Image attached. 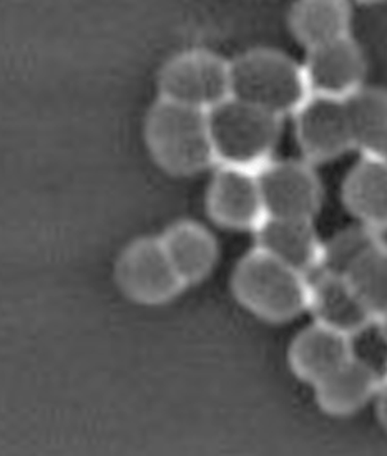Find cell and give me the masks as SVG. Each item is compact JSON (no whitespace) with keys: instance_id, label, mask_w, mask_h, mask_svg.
Here are the masks:
<instances>
[{"instance_id":"obj_19","label":"cell","mask_w":387,"mask_h":456,"mask_svg":"<svg viewBox=\"0 0 387 456\" xmlns=\"http://www.w3.org/2000/svg\"><path fill=\"white\" fill-rule=\"evenodd\" d=\"M375 319L387 313V246L379 240L344 274Z\"/></svg>"},{"instance_id":"obj_21","label":"cell","mask_w":387,"mask_h":456,"mask_svg":"<svg viewBox=\"0 0 387 456\" xmlns=\"http://www.w3.org/2000/svg\"><path fill=\"white\" fill-rule=\"evenodd\" d=\"M375 411L381 427L387 432V379L383 380V385L375 395Z\"/></svg>"},{"instance_id":"obj_2","label":"cell","mask_w":387,"mask_h":456,"mask_svg":"<svg viewBox=\"0 0 387 456\" xmlns=\"http://www.w3.org/2000/svg\"><path fill=\"white\" fill-rule=\"evenodd\" d=\"M231 288L244 309L268 322H288L308 311L309 277L259 248L243 256Z\"/></svg>"},{"instance_id":"obj_5","label":"cell","mask_w":387,"mask_h":456,"mask_svg":"<svg viewBox=\"0 0 387 456\" xmlns=\"http://www.w3.org/2000/svg\"><path fill=\"white\" fill-rule=\"evenodd\" d=\"M160 96L211 111L231 98V63L210 50H188L169 59L158 75Z\"/></svg>"},{"instance_id":"obj_1","label":"cell","mask_w":387,"mask_h":456,"mask_svg":"<svg viewBox=\"0 0 387 456\" xmlns=\"http://www.w3.org/2000/svg\"><path fill=\"white\" fill-rule=\"evenodd\" d=\"M145 142L158 167L192 176L217 165L208 111L158 98L145 120Z\"/></svg>"},{"instance_id":"obj_10","label":"cell","mask_w":387,"mask_h":456,"mask_svg":"<svg viewBox=\"0 0 387 456\" xmlns=\"http://www.w3.org/2000/svg\"><path fill=\"white\" fill-rule=\"evenodd\" d=\"M303 69L311 95L348 100L364 86L366 59L351 36L309 48Z\"/></svg>"},{"instance_id":"obj_22","label":"cell","mask_w":387,"mask_h":456,"mask_svg":"<svg viewBox=\"0 0 387 456\" xmlns=\"http://www.w3.org/2000/svg\"><path fill=\"white\" fill-rule=\"evenodd\" d=\"M375 324L379 327V332H381L383 340L387 344V313L383 314V315H379V317L375 319Z\"/></svg>"},{"instance_id":"obj_16","label":"cell","mask_w":387,"mask_h":456,"mask_svg":"<svg viewBox=\"0 0 387 456\" xmlns=\"http://www.w3.org/2000/svg\"><path fill=\"white\" fill-rule=\"evenodd\" d=\"M186 286L210 276L218 259V246L213 234L194 221H178L160 238Z\"/></svg>"},{"instance_id":"obj_17","label":"cell","mask_w":387,"mask_h":456,"mask_svg":"<svg viewBox=\"0 0 387 456\" xmlns=\"http://www.w3.org/2000/svg\"><path fill=\"white\" fill-rule=\"evenodd\" d=\"M351 20L348 0H296L290 11L291 32L308 50L350 37Z\"/></svg>"},{"instance_id":"obj_14","label":"cell","mask_w":387,"mask_h":456,"mask_svg":"<svg viewBox=\"0 0 387 456\" xmlns=\"http://www.w3.org/2000/svg\"><path fill=\"white\" fill-rule=\"evenodd\" d=\"M342 203L359 224L387 229V159L361 157L342 181Z\"/></svg>"},{"instance_id":"obj_9","label":"cell","mask_w":387,"mask_h":456,"mask_svg":"<svg viewBox=\"0 0 387 456\" xmlns=\"http://www.w3.org/2000/svg\"><path fill=\"white\" fill-rule=\"evenodd\" d=\"M206 209L223 228L254 231L267 217L258 173L218 167L206 192Z\"/></svg>"},{"instance_id":"obj_20","label":"cell","mask_w":387,"mask_h":456,"mask_svg":"<svg viewBox=\"0 0 387 456\" xmlns=\"http://www.w3.org/2000/svg\"><path fill=\"white\" fill-rule=\"evenodd\" d=\"M379 232L367 226H354L338 232L329 242H325L323 267L338 274H346L352 265L379 242Z\"/></svg>"},{"instance_id":"obj_11","label":"cell","mask_w":387,"mask_h":456,"mask_svg":"<svg viewBox=\"0 0 387 456\" xmlns=\"http://www.w3.org/2000/svg\"><path fill=\"white\" fill-rule=\"evenodd\" d=\"M308 311L315 315L316 322L351 338L375 324V314L364 304L348 277L326 269L309 276Z\"/></svg>"},{"instance_id":"obj_23","label":"cell","mask_w":387,"mask_h":456,"mask_svg":"<svg viewBox=\"0 0 387 456\" xmlns=\"http://www.w3.org/2000/svg\"><path fill=\"white\" fill-rule=\"evenodd\" d=\"M363 4H375V2H383V0H359Z\"/></svg>"},{"instance_id":"obj_3","label":"cell","mask_w":387,"mask_h":456,"mask_svg":"<svg viewBox=\"0 0 387 456\" xmlns=\"http://www.w3.org/2000/svg\"><path fill=\"white\" fill-rule=\"evenodd\" d=\"M231 96L279 118L294 115L308 100L303 65L273 48H253L231 61Z\"/></svg>"},{"instance_id":"obj_13","label":"cell","mask_w":387,"mask_h":456,"mask_svg":"<svg viewBox=\"0 0 387 456\" xmlns=\"http://www.w3.org/2000/svg\"><path fill=\"white\" fill-rule=\"evenodd\" d=\"M352 355L351 337L315 321L291 342L290 365L298 379L316 385Z\"/></svg>"},{"instance_id":"obj_7","label":"cell","mask_w":387,"mask_h":456,"mask_svg":"<svg viewBox=\"0 0 387 456\" xmlns=\"http://www.w3.org/2000/svg\"><path fill=\"white\" fill-rule=\"evenodd\" d=\"M258 173L267 216L311 219L323 203V186L308 159H271Z\"/></svg>"},{"instance_id":"obj_8","label":"cell","mask_w":387,"mask_h":456,"mask_svg":"<svg viewBox=\"0 0 387 456\" xmlns=\"http://www.w3.org/2000/svg\"><path fill=\"white\" fill-rule=\"evenodd\" d=\"M292 117L296 140L309 163L333 161L354 148L348 100L309 95Z\"/></svg>"},{"instance_id":"obj_4","label":"cell","mask_w":387,"mask_h":456,"mask_svg":"<svg viewBox=\"0 0 387 456\" xmlns=\"http://www.w3.org/2000/svg\"><path fill=\"white\" fill-rule=\"evenodd\" d=\"M208 120L217 167L259 171L275 159L283 118L231 96Z\"/></svg>"},{"instance_id":"obj_12","label":"cell","mask_w":387,"mask_h":456,"mask_svg":"<svg viewBox=\"0 0 387 456\" xmlns=\"http://www.w3.org/2000/svg\"><path fill=\"white\" fill-rule=\"evenodd\" d=\"M254 234L256 248L304 276H313L323 267L325 242L319 240L311 219L267 216Z\"/></svg>"},{"instance_id":"obj_15","label":"cell","mask_w":387,"mask_h":456,"mask_svg":"<svg viewBox=\"0 0 387 456\" xmlns=\"http://www.w3.org/2000/svg\"><path fill=\"white\" fill-rule=\"evenodd\" d=\"M381 385L383 379L375 367L352 355L350 361L315 385L316 400L329 415L346 417L359 411L375 398Z\"/></svg>"},{"instance_id":"obj_18","label":"cell","mask_w":387,"mask_h":456,"mask_svg":"<svg viewBox=\"0 0 387 456\" xmlns=\"http://www.w3.org/2000/svg\"><path fill=\"white\" fill-rule=\"evenodd\" d=\"M352 144L361 157L387 159V90L363 86L348 98Z\"/></svg>"},{"instance_id":"obj_6","label":"cell","mask_w":387,"mask_h":456,"mask_svg":"<svg viewBox=\"0 0 387 456\" xmlns=\"http://www.w3.org/2000/svg\"><path fill=\"white\" fill-rule=\"evenodd\" d=\"M115 279L128 299L144 305L169 302L186 288L160 238L128 244L115 265Z\"/></svg>"}]
</instances>
